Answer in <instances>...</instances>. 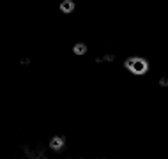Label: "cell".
Listing matches in <instances>:
<instances>
[{
    "label": "cell",
    "instance_id": "obj_1",
    "mask_svg": "<svg viewBox=\"0 0 168 159\" xmlns=\"http://www.w3.org/2000/svg\"><path fill=\"white\" fill-rule=\"evenodd\" d=\"M127 67H129L133 73L140 74V73H145V69H147V64H145L143 60H140V58H133V60L127 62Z\"/></svg>",
    "mask_w": 168,
    "mask_h": 159
}]
</instances>
